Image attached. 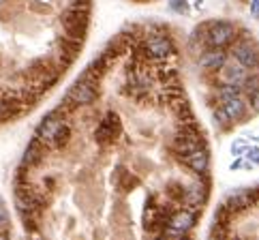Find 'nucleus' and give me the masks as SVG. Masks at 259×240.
Masks as SVG:
<instances>
[{
	"mask_svg": "<svg viewBox=\"0 0 259 240\" xmlns=\"http://www.w3.org/2000/svg\"><path fill=\"white\" fill-rule=\"evenodd\" d=\"M67 109L58 105L56 109H52L50 114H45L43 120L36 125L34 137H39V142L48 150H62L64 146L71 142V125L67 123Z\"/></svg>",
	"mask_w": 259,
	"mask_h": 240,
	"instance_id": "1",
	"label": "nucleus"
},
{
	"mask_svg": "<svg viewBox=\"0 0 259 240\" xmlns=\"http://www.w3.org/2000/svg\"><path fill=\"white\" fill-rule=\"evenodd\" d=\"M140 52L144 54L146 58H152V60H165L169 58L171 54L176 52L174 48V41L169 34H163V32H148L142 41V48Z\"/></svg>",
	"mask_w": 259,
	"mask_h": 240,
	"instance_id": "6",
	"label": "nucleus"
},
{
	"mask_svg": "<svg viewBox=\"0 0 259 240\" xmlns=\"http://www.w3.org/2000/svg\"><path fill=\"white\" fill-rule=\"evenodd\" d=\"M197 223V210L191 208H182V210H174L167 223H165L161 236H187Z\"/></svg>",
	"mask_w": 259,
	"mask_h": 240,
	"instance_id": "7",
	"label": "nucleus"
},
{
	"mask_svg": "<svg viewBox=\"0 0 259 240\" xmlns=\"http://www.w3.org/2000/svg\"><path fill=\"white\" fill-rule=\"evenodd\" d=\"M11 227V219H9V210L5 206V202L0 199V234H7V229Z\"/></svg>",
	"mask_w": 259,
	"mask_h": 240,
	"instance_id": "20",
	"label": "nucleus"
},
{
	"mask_svg": "<svg viewBox=\"0 0 259 240\" xmlns=\"http://www.w3.org/2000/svg\"><path fill=\"white\" fill-rule=\"evenodd\" d=\"M221 105H223V109L229 114V118L234 120V123H238V120H242L246 116V109H248V103L244 95L240 92V95H234V97H227L221 101Z\"/></svg>",
	"mask_w": 259,
	"mask_h": 240,
	"instance_id": "16",
	"label": "nucleus"
},
{
	"mask_svg": "<svg viewBox=\"0 0 259 240\" xmlns=\"http://www.w3.org/2000/svg\"><path fill=\"white\" fill-rule=\"evenodd\" d=\"M178 159L182 165H187L193 174H197V176H206L210 170V154H208L206 146H201L197 150H191L187 154H180Z\"/></svg>",
	"mask_w": 259,
	"mask_h": 240,
	"instance_id": "12",
	"label": "nucleus"
},
{
	"mask_svg": "<svg viewBox=\"0 0 259 240\" xmlns=\"http://www.w3.org/2000/svg\"><path fill=\"white\" fill-rule=\"evenodd\" d=\"M120 133H122V123H120V118L118 114L114 112H107L103 118L99 120V125L95 129V140L99 146H109V144H114Z\"/></svg>",
	"mask_w": 259,
	"mask_h": 240,
	"instance_id": "8",
	"label": "nucleus"
},
{
	"mask_svg": "<svg viewBox=\"0 0 259 240\" xmlns=\"http://www.w3.org/2000/svg\"><path fill=\"white\" fill-rule=\"evenodd\" d=\"M169 7H171V11H176V13H189L187 0H169Z\"/></svg>",
	"mask_w": 259,
	"mask_h": 240,
	"instance_id": "21",
	"label": "nucleus"
},
{
	"mask_svg": "<svg viewBox=\"0 0 259 240\" xmlns=\"http://www.w3.org/2000/svg\"><path fill=\"white\" fill-rule=\"evenodd\" d=\"M242 165H244V163L238 159V161H234V163H231V170H238V168H242Z\"/></svg>",
	"mask_w": 259,
	"mask_h": 240,
	"instance_id": "26",
	"label": "nucleus"
},
{
	"mask_svg": "<svg viewBox=\"0 0 259 240\" xmlns=\"http://www.w3.org/2000/svg\"><path fill=\"white\" fill-rule=\"evenodd\" d=\"M251 13L259 17V0H251Z\"/></svg>",
	"mask_w": 259,
	"mask_h": 240,
	"instance_id": "25",
	"label": "nucleus"
},
{
	"mask_svg": "<svg viewBox=\"0 0 259 240\" xmlns=\"http://www.w3.org/2000/svg\"><path fill=\"white\" fill-rule=\"evenodd\" d=\"M257 199H259V193H257L255 189H251V191L244 189V191L234 193V195L227 199L225 208H227V212H238V210H244V208H248V206H253Z\"/></svg>",
	"mask_w": 259,
	"mask_h": 240,
	"instance_id": "15",
	"label": "nucleus"
},
{
	"mask_svg": "<svg viewBox=\"0 0 259 240\" xmlns=\"http://www.w3.org/2000/svg\"><path fill=\"white\" fill-rule=\"evenodd\" d=\"M212 116H214V120H217V125L221 127V129H229L231 125H234V120H231L229 118V114L225 112V109H223V105H219L217 109H214V112H212Z\"/></svg>",
	"mask_w": 259,
	"mask_h": 240,
	"instance_id": "19",
	"label": "nucleus"
},
{
	"mask_svg": "<svg viewBox=\"0 0 259 240\" xmlns=\"http://www.w3.org/2000/svg\"><path fill=\"white\" fill-rule=\"evenodd\" d=\"M227 60V54L223 50H219V48H208V50H203V54L199 56V64L206 71H219L221 67H223V62Z\"/></svg>",
	"mask_w": 259,
	"mask_h": 240,
	"instance_id": "17",
	"label": "nucleus"
},
{
	"mask_svg": "<svg viewBox=\"0 0 259 240\" xmlns=\"http://www.w3.org/2000/svg\"><path fill=\"white\" fill-rule=\"evenodd\" d=\"M203 144V135H201V129L197 127L195 118L187 120V123H178V129L174 133V140H171V150L176 154H187L191 150H197L201 148Z\"/></svg>",
	"mask_w": 259,
	"mask_h": 240,
	"instance_id": "5",
	"label": "nucleus"
},
{
	"mask_svg": "<svg viewBox=\"0 0 259 240\" xmlns=\"http://www.w3.org/2000/svg\"><path fill=\"white\" fill-rule=\"evenodd\" d=\"M165 195H167V197H169V202H174V204H182L184 184H182V182H178V180L167 182V187H165Z\"/></svg>",
	"mask_w": 259,
	"mask_h": 240,
	"instance_id": "18",
	"label": "nucleus"
},
{
	"mask_svg": "<svg viewBox=\"0 0 259 240\" xmlns=\"http://www.w3.org/2000/svg\"><path fill=\"white\" fill-rule=\"evenodd\" d=\"M79 3H90V0H71V5H79Z\"/></svg>",
	"mask_w": 259,
	"mask_h": 240,
	"instance_id": "27",
	"label": "nucleus"
},
{
	"mask_svg": "<svg viewBox=\"0 0 259 240\" xmlns=\"http://www.w3.org/2000/svg\"><path fill=\"white\" fill-rule=\"evenodd\" d=\"M242 156H246V159L251 161L253 165H259V146H253V148H246V152H244Z\"/></svg>",
	"mask_w": 259,
	"mask_h": 240,
	"instance_id": "22",
	"label": "nucleus"
},
{
	"mask_svg": "<svg viewBox=\"0 0 259 240\" xmlns=\"http://www.w3.org/2000/svg\"><path fill=\"white\" fill-rule=\"evenodd\" d=\"M248 103H251V107L255 109V112H259V88L248 92Z\"/></svg>",
	"mask_w": 259,
	"mask_h": 240,
	"instance_id": "23",
	"label": "nucleus"
},
{
	"mask_svg": "<svg viewBox=\"0 0 259 240\" xmlns=\"http://www.w3.org/2000/svg\"><path fill=\"white\" fill-rule=\"evenodd\" d=\"M88 17H90V3H79V5H71L62 15V28L64 36L71 41L81 43L88 32Z\"/></svg>",
	"mask_w": 259,
	"mask_h": 240,
	"instance_id": "4",
	"label": "nucleus"
},
{
	"mask_svg": "<svg viewBox=\"0 0 259 240\" xmlns=\"http://www.w3.org/2000/svg\"><path fill=\"white\" fill-rule=\"evenodd\" d=\"M208 199V184L203 180H195L191 184H184V195H182V206L191 210H201Z\"/></svg>",
	"mask_w": 259,
	"mask_h": 240,
	"instance_id": "10",
	"label": "nucleus"
},
{
	"mask_svg": "<svg viewBox=\"0 0 259 240\" xmlns=\"http://www.w3.org/2000/svg\"><path fill=\"white\" fill-rule=\"evenodd\" d=\"M0 123H3V105H0Z\"/></svg>",
	"mask_w": 259,
	"mask_h": 240,
	"instance_id": "28",
	"label": "nucleus"
},
{
	"mask_svg": "<svg viewBox=\"0 0 259 240\" xmlns=\"http://www.w3.org/2000/svg\"><path fill=\"white\" fill-rule=\"evenodd\" d=\"M99 84L101 82H97V79L79 75L75 82H73V86L67 90V95H64L62 107L67 109V112H71V109H75V107L92 105L99 99Z\"/></svg>",
	"mask_w": 259,
	"mask_h": 240,
	"instance_id": "3",
	"label": "nucleus"
},
{
	"mask_svg": "<svg viewBox=\"0 0 259 240\" xmlns=\"http://www.w3.org/2000/svg\"><path fill=\"white\" fill-rule=\"evenodd\" d=\"M231 56L242 62L248 71L259 69V50L255 48L251 41H246V39L234 41V48H231Z\"/></svg>",
	"mask_w": 259,
	"mask_h": 240,
	"instance_id": "13",
	"label": "nucleus"
},
{
	"mask_svg": "<svg viewBox=\"0 0 259 240\" xmlns=\"http://www.w3.org/2000/svg\"><path fill=\"white\" fill-rule=\"evenodd\" d=\"M193 39H199L203 41L206 48H219V50H225L227 45H231L236 41V26L231 22H206L195 28L193 32Z\"/></svg>",
	"mask_w": 259,
	"mask_h": 240,
	"instance_id": "2",
	"label": "nucleus"
},
{
	"mask_svg": "<svg viewBox=\"0 0 259 240\" xmlns=\"http://www.w3.org/2000/svg\"><path fill=\"white\" fill-rule=\"evenodd\" d=\"M45 152H48V148L39 142V137H32V140L28 142V146H26L24 150V156H22V165L24 168H36V165H41L45 161Z\"/></svg>",
	"mask_w": 259,
	"mask_h": 240,
	"instance_id": "14",
	"label": "nucleus"
},
{
	"mask_svg": "<svg viewBox=\"0 0 259 240\" xmlns=\"http://www.w3.org/2000/svg\"><path fill=\"white\" fill-rule=\"evenodd\" d=\"M126 86H128V92H131L135 99L148 95V90H150V75H148V69L146 67H128Z\"/></svg>",
	"mask_w": 259,
	"mask_h": 240,
	"instance_id": "11",
	"label": "nucleus"
},
{
	"mask_svg": "<svg viewBox=\"0 0 259 240\" xmlns=\"http://www.w3.org/2000/svg\"><path fill=\"white\" fill-rule=\"evenodd\" d=\"M231 152H234L236 156H242L246 152V142H236L231 144Z\"/></svg>",
	"mask_w": 259,
	"mask_h": 240,
	"instance_id": "24",
	"label": "nucleus"
},
{
	"mask_svg": "<svg viewBox=\"0 0 259 240\" xmlns=\"http://www.w3.org/2000/svg\"><path fill=\"white\" fill-rule=\"evenodd\" d=\"M248 75V69L244 67L240 60H236L234 56H227V60L223 62V67H221L217 71V77L221 84H238V86H242V82L246 79Z\"/></svg>",
	"mask_w": 259,
	"mask_h": 240,
	"instance_id": "9",
	"label": "nucleus"
}]
</instances>
